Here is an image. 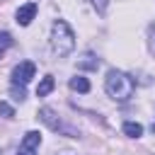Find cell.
Here are the masks:
<instances>
[{"label": "cell", "instance_id": "obj_7", "mask_svg": "<svg viewBox=\"0 0 155 155\" xmlns=\"http://www.w3.org/2000/svg\"><path fill=\"white\" fill-rule=\"evenodd\" d=\"M53 85H56V80H53V75H46L41 82H39V87H36V97H46L51 90H53Z\"/></svg>", "mask_w": 155, "mask_h": 155}, {"label": "cell", "instance_id": "obj_9", "mask_svg": "<svg viewBox=\"0 0 155 155\" xmlns=\"http://www.w3.org/2000/svg\"><path fill=\"white\" fill-rule=\"evenodd\" d=\"M124 133H126L128 138H140V136H143V126L136 124V121H126V124H124Z\"/></svg>", "mask_w": 155, "mask_h": 155}, {"label": "cell", "instance_id": "obj_8", "mask_svg": "<svg viewBox=\"0 0 155 155\" xmlns=\"http://www.w3.org/2000/svg\"><path fill=\"white\" fill-rule=\"evenodd\" d=\"M39 143H41V133L39 131H29V133H24V138H22V145L24 148H39Z\"/></svg>", "mask_w": 155, "mask_h": 155}, {"label": "cell", "instance_id": "obj_2", "mask_svg": "<svg viewBox=\"0 0 155 155\" xmlns=\"http://www.w3.org/2000/svg\"><path fill=\"white\" fill-rule=\"evenodd\" d=\"M51 46L58 56H68L75 48V34L65 19H56L51 27Z\"/></svg>", "mask_w": 155, "mask_h": 155}, {"label": "cell", "instance_id": "obj_5", "mask_svg": "<svg viewBox=\"0 0 155 155\" xmlns=\"http://www.w3.org/2000/svg\"><path fill=\"white\" fill-rule=\"evenodd\" d=\"M39 119H41L48 128H53V131H58V128H61V119H58V114H56L51 107H44V109L39 111Z\"/></svg>", "mask_w": 155, "mask_h": 155}, {"label": "cell", "instance_id": "obj_14", "mask_svg": "<svg viewBox=\"0 0 155 155\" xmlns=\"http://www.w3.org/2000/svg\"><path fill=\"white\" fill-rule=\"evenodd\" d=\"M92 5H94V10L102 15L104 10H107V5H109V0H92Z\"/></svg>", "mask_w": 155, "mask_h": 155}, {"label": "cell", "instance_id": "obj_3", "mask_svg": "<svg viewBox=\"0 0 155 155\" xmlns=\"http://www.w3.org/2000/svg\"><path fill=\"white\" fill-rule=\"evenodd\" d=\"M34 73H36V65H34L31 61H22V63L15 65V70H12V85L24 87V85L34 78Z\"/></svg>", "mask_w": 155, "mask_h": 155}, {"label": "cell", "instance_id": "obj_1", "mask_svg": "<svg viewBox=\"0 0 155 155\" xmlns=\"http://www.w3.org/2000/svg\"><path fill=\"white\" fill-rule=\"evenodd\" d=\"M104 90H107V94H109L111 99L126 102V99L133 97L136 82H133L126 73H121V70H109V73H107V80H104Z\"/></svg>", "mask_w": 155, "mask_h": 155}, {"label": "cell", "instance_id": "obj_12", "mask_svg": "<svg viewBox=\"0 0 155 155\" xmlns=\"http://www.w3.org/2000/svg\"><path fill=\"white\" fill-rule=\"evenodd\" d=\"M0 116H5V119H12V116H15V109H12V104H7V102H0Z\"/></svg>", "mask_w": 155, "mask_h": 155}, {"label": "cell", "instance_id": "obj_11", "mask_svg": "<svg viewBox=\"0 0 155 155\" xmlns=\"http://www.w3.org/2000/svg\"><path fill=\"white\" fill-rule=\"evenodd\" d=\"M78 65H80V68H97V65H99V61H94V56H90V53H87Z\"/></svg>", "mask_w": 155, "mask_h": 155}, {"label": "cell", "instance_id": "obj_15", "mask_svg": "<svg viewBox=\"0 0 155 155\" xmlns=\"http://www.w3.org/2000/svg\"><path fill=\"white\" fill-rule=\"evenodd\" d=\"M17 155H36V150L34 148H24V145H19V153Z\"/></svg>", "mask_w": 155, "mask_h": 155}, {"label": "cell", "instance_id": "obj_6", "mask_svg": "<svg viewBox=\"0 0 155 155\" xmlns=\"http://www.w3.org/2000/svg\"><path fill=\"white\" fill-rule=\"evenodd\" d=\"M70 90H75V92H90V80L87 78H82V75H75V78H70Z\"/></svg>", "mask_w": 155, "mask_h": 155}, {"label": "cell", "instance_id": "obj_10", "mask_svg": "<svg viewBox=\"0 0 155 155\" xmlns=\"http://www.w3.org/2000/svg\"><path fill=\"white\" fill-rule=\"evenodd\" d=\"M10 46H12V36H10V31H0V56H2Z\"/></svg>", "mask_w": 155, "mask_h": 155}, {"label": "cell", "instance_id": "obj_13", "mask_svg": "<svg viewBox=\"0 0 155 155\" xmlns=\"http://www.w3.org/2000/svg\"><path fill=\"white\" fill-rule=\"evenodd\" d=\"M12 94H15V99L17 102H22L27 94H24V87H19V85H12Z\"/></svg>", "mask_w": 155, "mask_h": 155}, {"label": "cell", "instance_id": "obj_4", "mask_svg": "<svg viewBox=\"0 0 155 155\" xmlns=\"http://www.w3.org/2000/svg\"><path fill=\"white\" fill-rule=\"evenodd\" d=\"M34 15H36V2H27V5H22V7L17 10V22H19L22 27H27V24L34 19Z\"/></svg>", "mask_w": 155, "mask_h": 155}, {"label": "cell", "instance_id": "obj_17", "mask_svg": "<svg viewBox=\"0 0 155 155\" xmlns=\"http://www.w3.org/2000/svg\"><path fill=\"white\" fill-rule=\"evenodd\" d=\"M61 155H75V153H61Z\"/></svg>", "mask_w": 155, "mask_h": 155}, {"label": "cell", "instance_id": "obj_16", "mask_svg": "<svg viewBox=\"0 0 155 155\" xmlns=\"http://www.w3.org/2000/svg\"><path fill=\"white\" fill-rule=\"evenodd\" d=\"M150 41H153V46H155V24H150Z\"/></svg>", "mask_w": 155, "mask_h": 155}]
</instances>
